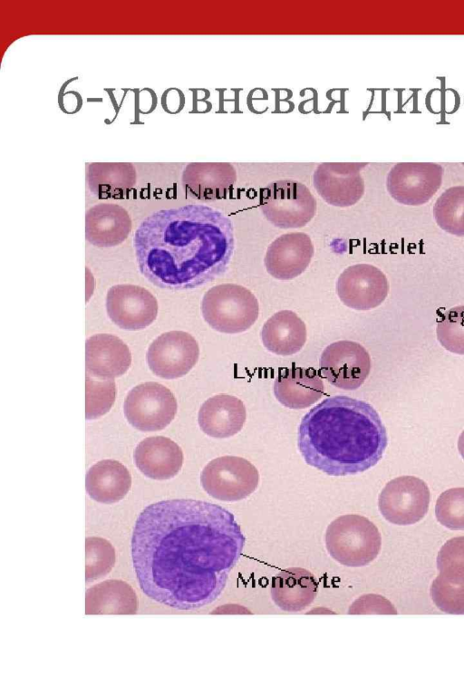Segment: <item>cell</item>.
Returning <instances> with one entry per match:
<instances>
[{
  "label": "cell",
  "mask_w": 464,
  "mask_h": 696,
  "mask_svg": "<svg viewBox=\"0 0 464 696\" xmlns=\"http://www.w3.org/2000/svg\"><path fill=\"white\" fill-rule=\"evenodd\" d=\"M244 546L245 536L228 510L201 500L169 499L139 515L131 557L148 597L191 610L221 594Z\"/></svg>",
  "instance_id": "cell-1"
},
{
  "label": "cell",
  "mask_w": 464,
  "mask_h": 696,
  "mask_svg": "<svg viewBox=\"0 0 464 696\" xmlns=\"http://www.w3.org/2000/svg\"><path fill=\"white\" fill-rule=\"evenodd\" d=\"M141 275L156 286H200L227 270L235 247L231 220L205 205L160 209L144 218L133 237Z\"/></svg>",
  "instance_id": "cell-2"
},
{
  "label": "cell",
  "mask_w": 464,
  "mask_h": 696,
  "mask_svg": "<svg viewBox=\"0 0 464 696\" xmlns=\"http://www.w3.org/2000/svg\"><path fill=\"white\" fill-rule=\"evenodd\" d=\"M388 439L369 403L345 395L326 398L302 419L297 436L305 462L330 476L363 472L382 459Z\"/></svg>",
  "instance_id": "cell-3"
},
{
  "label": "cell",
  "mask_w": 464,
  "mask_h": 696,
  "mask_svg": "<svg viewBox=\"0 0 464 696\" xmlns=\"http://www.w3.org/2000/svg\"><path fill=\"white\" fill-rule=\"evenodd\" d=\"M328 554L339 564L361 567L372 562L380 553L382 536L377 527L357 514L338 517L324 535Z\"/></svg>",
  "instance_id": "cell-4"
},
{
  "label": "cell",
  "mask_w": 464,
  "mask_h": 696,
  "mask_svg": "<svg viewBox=\"0 0 464 696\" xmlns=\"http://www.w3.org/2000/svg\"><path fill=\"white\" fill-rule=\"evenodd\" d=\"M204 320L223 334H239L257 320L259 304L255 295L236 284H222L209 288L201 301Z\"/></svg>",
  "instance_id": "cell-5"
},
{
  "label": "cell",
  "mask_w": 464,
  "mask_h": 696,
  "mask_svg": "<svg viewBox=\"0 0 464 696\" xmlns=\"http://www.w3.org/2000/svg\"><path fill=\"white\" fill-rule=\"evenodd\" d=\"M259 207L266 218L280 228L302 227L316 212L309 188L292 179L276 180L262 188Z\"/></svg>",
  "instance_id": "cell-6"
},
{
  "label": "cell",
  "mask_w": 464,
  "mask_h": 696,
  "mask_svg": "<svg viewBox=\"0 0 464 696\" xmlns=\"http://www.w3.org/2000/svg\"><path fill=\"white\" fill-rule=\"evenodd\" d=\"M259 473L247 459L223 456L209 461L200 474L203 489L212 498L235 502L250 496L257 488Z\"/></svg>",
  "instance_id": "cell-7"
},
{
  "label": "cell",
  "mask_w": 464,
  "mask_h": 696,
  "mask_svg": "<svg viewBox=\"0 0 464 696\" xmlns=\"http://www.w3.org/2000/svg\"><path fill=\"white\" fill-rule=\"evenodd\" d=\"M177 409V401L170 390L153 382L131 389L123 404L127 420L141 431L166 428L174 419Z\"/></svg>",
  "instance_id": "cell-8"
},
{
  "label": "cell",
  "mask_w": 464,
  "mask_h": 696,
  "mask_svg": "<svg viewBox=\"0 0 464 696\" xmlns=\"http://www.w3.org/2000/svg\"><path fill=\"white\" fill-rule=\"evenodd\" d=\"M430 493L424 480L414 476H401L390 480L378 498L382 517L392 524L412 525L428 512Z\"/></svg>",
  "instance_id": "cell-9"
},
{
  "label": "cell",
  "mask_w": 464,
  "mask_h": 696,
  "mask_svg": "<svg viewBox=\"0 0 464 696\" xmlns=\"http://www.w3.org/2000/svg\"><path fill=\"white\" fill-rule=\"evenodd\" d=\"M443 168L433 162H400L388 173L387 190L396 201L408 206L427 203L440 188Z\"/></svg>",
  "instance_id": "cell-10"
},
{
  "label": "cell",
  "mask_w": 464,
  "mask_h": 696,
  "mask_svg": "<svg viewBox=\"0 0 464 696\" xmlns=\"http://www.w3.org/2000/svg\"><path fill=\"white\" fill-rule=\"evenodd\" d=\"M320 372L334 386L343 390L358 389L371 371V357L366 349L353 341H338L322 353Z\"/></svg>",
  "instance_id": "cell-11"
},
{
  "label": "cell",
  "mask_w": 464,
  "mask_h": 696,
  "mask_svg": "<svg viewBox=\"0 0 464 696\" xmlns=\"http://www.w3.org/2000/svg\"><path fill=\"white\" fill-rule=\"evenodd\" d=\"M199 347L196 339L184 331H169L158 336L147 351V362L152 372L163 379H177L187 374L197 363Z\"/></svg>",
  "instance_id": "cell-12"
},
{
  "label": "cell",
  "mask_w": 464,
  "mask_h": 696,
  "mask_svg": "<svg viewBox=\"0 0 464 696\" xmlns=\"http://www.w3.org/2000/svg\"><path fill=\"white\" fill-rule=\"evenodd\" d=\"M107 314L117 326L137 331L151 324L158 314V301L146 288L135 285H116L106 295Z\"/></svg>",
  "instance_id": "cell-13"
},
{
  "label": "cell",
  "mask_w": 464,
  "mask_h": 696,
  "mask_svg": "<svg viewBox=\"0 0 464 696\" xmlns=\"http://www.w3.org/2000/svg\"><path fill=\"white\" fill-rule=\"evenodd\" d=\"M366 162H324L313 175L314 186L328 204L345 208L357 203L364 193L361 170Z\"/></svg>",
  "instance_id": "cell-14"
},
{
  "label": "cell",
  "mask_w": 464,
  "mask_h": 696,
  "mask_svg": "<svg viewBox=\"0 0 464 696\" xmlns=\"http://www.w3.org/2000/svg\"><path fill=\"white\" fill-rule=\"evenodd\" d=\"M336 292L342 303L354 310L366 311L379 306L387 297L389 283L376 266L356 264L339 276Z\"/></svg>",
  "instance_id": "cell-15"
},
{
  "label": "cell",
  "mask_w": 464,
  "mask_h": 696,
  "mask_svg": "<svg viewBox=\"0 0 464 696\" xmlns=\"http://www.w3.org/2000/svg\"><path fill=\"white\" fill-rule=\"evenodd\" d=\"M314 253V245L308 235L301 232L284 234L267 247L265 266L273 277L290 280L307 268Z\"/></svg>",
  "instance_id": "cell-16"
},
{
  "label": "cell",
  "mask_w": 464,
  "mask_h": 696,
  "mask_svg": "<svg viewBox=\"0 0 464 696\" xmlns=\"http://www.w3.org/2000/svg\"><path fill=\"white\" fill-rule=\"evenodd\" d=\"M186 193L198 200L225 198L237 182V171L228 162H192L181 177Z\"/></svg>",
  "instance_id": "cell-17"
},
{
  "label": "cell",
  "mask_w": 464,
  "mask_h": 696,
  "mask_svg": "<svg viewBox=\"0 0 464 696\" xmlns=\"http://www.w3.org/2000/svg\"><path fill=\"white\" fill-rule=\"evenodd\" d=\"M131 363L127 344L119 337L98 334L85 343L86 373L100 380H113L123 375Z\"/></svg>",
  "instance_id": "cell-18"
},
{
  "label": "cell",
  "mask_w": 464,
  "mask_h": 696,
  "mask_svg": "<svg viewBox=\"0 0 464 696\" xmlns=\"http://www.w3.org/2000/svg\"><path fill=\"white\" fill-rule=\"evenodd\" d=\"M318 582L309 570L289 567L272 577L270 593L275 604L282 611L297 613L308 607L315 599Z\"/></svg>",
  "instance_id": "cell-19"
},
{
  "label": "cell",
  "mask_w": 464,
  "mask_h": 696,
  "mask_svg": "<svg viewBox=\"0 0 464 696\" xmlns=\"http://www.w3.org/2000/svg\"><path fill=\"white\" fill-rule=\"evenodd\" d=\"M140 471L153 479H169L176 476L183 464V452L172 440L155 436L141 440L133 453Z\"/></svg>",
  "instance_id": "cell-20"
},
{
  "label": "cell",
  "mask_w": 464,
  "mask_h": 696,
  "mask_svg": "<svg viewBox=\"0 0 464 696\" xmlns=\"http://www.w3.org/2000/svg\"><path fill=\"white\" fill-rule=\"evenodd\" d=\"M274 394L287 408L305 409L323 396L324 383L316 370L293 366L278 372Z\"/></svg>",
  "instance_id": "cell-21"
},
{
  "label": "cell",
  "mask_w": 464,
  "mask_h": 696,
  "mask_svg": "<svg viewBox=\"0 0 464 696\" xmlns=\"http://www.w3.org/2000/svg\"><path fill=\"white\" fill-rule=\"evenodd\" d=\"M246 419V406L238 398L218 394L208 399L198 411L201 430L213 438H228L243 428Z\"/></svg>",
  "instance_id": "cell-22"
},
{
  "label": "cell",
  "mask_w": 464,
  "mask_h": 696,
  "mask_svg": "<svg viewBox=\"0 0 464 696\" xmlns=\"http://www.w3.org/2000/svg\"><path fill=\"white\" fill-rule=\"evenodd\" d=\"M131 229L129 213L116 204H98L85 214V238L98 247H112L122 243Z\"/></svg>",
  "instance_id": "cell-23"
},
{
  "label": "cell",
  "mask_w": 464,
  "mask_h": 696,
  "mask_svg": "<svg viewBox=\"0 0 464 696\" xmlns=\"http://www.w3.org/2000/svg\"><path fill=\"white\" fill-rule=\"evenodd\" d=\"M306 338L304 322L290 310L274 314L261 330V340L265 348L282 356L298 353L304 345Z\"/></svg>",
  "instance_id": "cell-24"
},
{
  "label": "cell",
  "mask_w": 464,
  "mask_h": 696,
  "mask_svg": "<svg viewBox=\"0 0 464 696\" xmlns=\"http://www.w3.org/2000/svg\"><path fill=\"white\" fill-rule=\"evenodd\" d=\"M131 478L127 468L120 461L103 459L92 466L85 478L88 495L95 501L113 504L129 492Z\"/></svg>",
  "instance_id": "cell-25"
},
{
  "label": "cell",
  "mask_w": 464,
  "mask_h": 696,
  "mask_svg": "<svg viewBox=\"0 0 464 696\" xmlns=\"http://www.w3.org/2000/svg\"><path fill=\"white\" fill-rule=\"evenodd\" d=\"M137 609L136 594L122 580H106L86 591V614H135Z\"/></svg>",
  "instance_id": "cell-26"
},
{
  "label": "cell",
  "mask_w": 464,
  "mask_h": 696,
  "mask_svg": "<svg viewBox=\"0 0 464 696\" xmlns=\"http://www.w3.org/2000/svg\"><path fill=\"white\" fill-rule=\"evenodd\" d=\"M86 179L91 192L98 198H123L136 184V170L128 162L91 163Z\"/></svg>",
  "instance_id": "cell-27"
},
{
  "label": "cell",
  "mask_w": 464,
  "mask_h": 696,
  "mask_svg": "<svg viewBox=\"0 0 464 696\" xmlns=\"http://www.w3.org/2000/svg\"><path fill=\"white\" fill-rule=\"evenodd\" d=\"M433 216L441 229L464 237V186L446 189L433 206Z\"/></svg>",
  "instance_id": "cell-28"
},
{
  "label": "cell",
  "mask_w": 464,
  "mask_h": 696,
  "mask_svg": "<svg viewBox=\"0 0 464 696\" xmlns=\"http://www.w3.org/2000/svg\"><path fill=\"white\" fill-rule=\"evenodd\" d=\"M85 580L92 583L107 575L114 566L116 555L108 540L91 536L85 540Z\"/></svg>",
  "instance_id": "cell-29"
},
{
  "label": "cell",
  "mask_w": 464,
  "mask_h": 696,
  "mask_svg": "<svg viewBox=\"0 0 464 696\" xmlns=\"http://www.w3.org/2000/svg\"><path fill=\"white\" fill-rule=\"evenodd\" d=\"M436 333L447 351L464 355V305L447 310L438 320Z\"/></svg>",
  "instance_id": "cell-30"
},
{
  "label": "cell",
  "mask_w": 464,
  "mask_h": 696,
  "mask_svg": "<svg viewBox=\"0 0 464 696\" xmlns=\"http://www.w3.org/2000/svg\"><path fill=\"white\" fill-rule=\"evenodd\" d=\"M116 396L114 380H100L86 373V410L87 420L97 419L107 413Z\"/></svg>",
  "instance_id": "cell-31"
},
{
  "label": "cell",
  "mask_w": 464,
  "mask_h": 696,
  "mask_svg": "<svg viewBox=\"0 0 464 696\" xmlns=\"http://www.w3.org/2000/svg\"><path fill=\"white\" fill-rule=\"evenodd\" d=\"M437 520L451 530H464V488L443 491L435 505Z\"/></svg>",
  "instance_id": "cell-32"
},
{
  "label": "cell",
  "mask_w": 464,
  "mask_h": 696,
  "mask_svg": "<svg viewBox=\"0 0 464 696\" xmlns=\"http://www.w3.org/2000/svg\"><path fill=\"white\" fill-rule=\"evenodd\" d=\"M440 575L454 583H464V536L448 540L437 556Z\"/></svg>",
  "instance_id": "cell-33"
},
{
  "label": "cell",
  "mask_w": 464,
  "mask_h": 696,
  "mask_svg": "<svg viewBox=\"0 0 464 696\" xmlns=\"http://www.w3.org/2000/svg\"><path fill=\"white\" fill-rule=\"evenodd\" d=\"M430 596L440 611L464 614V583H454L438 575L431 583Z\"/></svg>",
  "instance_id": "cell-34"
},
{
  "label": "cell",
  "mask_w": 464,
  "mask_h": 696,
  "mask_svg": "<svg viewBox=\"0 0 464 696\" xmlns=\"http://www.w3.org/2000/svg\"><path fill=\"white\" fill-rule=\"evenodd\" d=\"M350 614H396L397 611L392 603L385 597L370 594L357 598L349 607Z\"/></svg>",
  "instance_id": "cell-35"
},
{
  "label": "cell",
  "mask_w": 464,
  "mask_h": 696,
  "mask_svg": "<svg viewBox=\"0 0 464 696\" xmlns=\"http://www.w3.org/2000/svg\"><path fill=\"white\" fill-rule=\"evenodd\" d=\"M458 450L461 457L464 459V430L460 433L459 437Z\"/></svg>",
  "instance_id": "cell-36"
}]
</instances>
